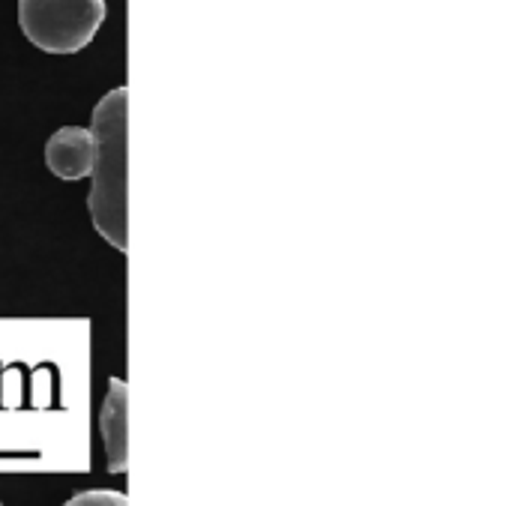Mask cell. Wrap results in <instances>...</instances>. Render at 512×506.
<instances>
[{"label": "cell", "instance_id": "6da1fadb", "mask_svg": "<svg viewBox=\"0 0 512 506\" xmlns=\"http://www.w3.org/2000/svg\"><path fill=\"white\" fill-rule=\"evenodd\" d=\"M90 135V219L105 243H111L117 252H126V87H114L96 102Z\"/></svg>", "mask_w": 512, "mask_h": 506}, {"label": "cell", "instance_id": "7a4b0ae2", "mask_svg": "<svg viewBox=\"0 0 512 506\" xmlns=\"http://www.w3.org/2000/svg\"><path fill=\"white\" fill-rule=\"evenodd\" d=\"M108 15L105 0H18V24L45 54H78Z\"/></svg>", "mask_w": 512, "mask_h": 506}, {"label": "cell", "instance_id": "3957f363", "mask_svg": "<svg viewBox=\"0 0 512 506\" xmlns=\"http://www.w3.org/2000/svg\"><path fill=\"white\" fill-rule=\"evenodd\" d=\"M45 165L57 180L78 183L93 171V135L81 126H60L45 141Z\"/></svg>", "mask_w": 512, "mask_h": 506}, {"label": "cell", "instance_id": "277c9868", "mask_svg": "<svg viewBox=\"0 0 512 506\" xmlns=\"http://www.w3.org/2000/svg\"><path fill=\"white\" fill-rule=\"evenodd\" d=\"M99 429L105 441V459L111 474L126 471V381L111 378L99 411Z\"/></svg>", "mask_w": 512, "mask_h": 506}, {"label": "cell", "instance_id": "5b68a950", "mask_svg": "<svg viewBox=\"0 0 512 506\" xmlns=\"http://www.w3.org/2000/svg\"><path fill=\"white\" fill-rule=\"evenodd\" d=\"M87 504L123 506V504H129V498H126V495H120V492H102V489L81 492V495H72V498H69V506H87Z\"/></svg>", "mask_w": 512, "mask_h": 506}]
</instances>
